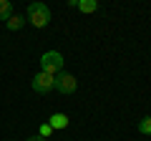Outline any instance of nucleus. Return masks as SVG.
<instances>
[{
	"instance_id": "obj_1",
	"label": "nucleus",
	"mask_w": 151,
	"mask_h": 141,
	"mask_svg": "<svg viewBox=\"0 0 151 141\" xmlns=\"http://www.w3.org/2000/svg\"><path fill=\"white\" fill-rule=\"evenodd\" d=\"M63 55L58 53V50H45L43 55H40V70L43 73H50V76H58V73H63Z\"/></svg>"
},
{
	"instance_id": "obj_2",
	"label": "nucleus",
	"mask_w": 151,
	"mask_h": 141,
	"mask_svg": "<svg viewBox=\"0 0 151 141\" xmlns=\"http://www.w3.org/2000/svg\"><path fill=\"white\" fill-rule=\"evenodd\" d=\"M28 20L35 28H45L50 23V10L45 8V3H30L28 5Z\"/></svg>"
},
{
	"instance_id": "obj_3",
	"label": "nucleus",
	"mask_w": 151,
	"mask_h": 141,
	"mask_svg": "<svg viewBox=\"0 0 151 141\" xmlns=\"http://www.w3.org/2000/svg\"><path fill=\"white\" fill-rule=\"evenodd\" d=\"M30 86H33V91L35 93H40V96H45V93H50L55 88V76H50V73H35L33 76V81H30Z\"/></svg>"
},
{
	"instance_id": "obj_4",
	"label": "nucleus",
	"mask_w": 151,
	"mask_h": 141,
	"mask_svg": "<svg viewBox=\"0 0 151 141\" xmlns=\"http://www.w3.org/2000/svg\"><path fill=\"white\" fill-rule=\"evenodd\" d=\"M76 88H78V81H76V76L73 73H58V76H55V91H60L65 96V93H73Z\"/></svg>"
},
{
	"instance_id": "obj_5",
	"label": "nucleus",
	"mask_w": 151,
	"mask_h": 141,
	"mask_svg": "<svg viewBox=\"0 0 151 141\" xmlns=\"http://www.w3.org/2000/svg\"><path fill=\"white\" fill-rule=\"evenodd\" d=\"M68 126V116L65 114H53L50 116V129H65Z\"/></svg>"
},
{
	"instance_id": "obj_6",
	"label": "nucleus",
	"mask_w": 151,
	"mask_h": 141,
	"mask_svg": "<svg viewBox=\"0 0 151 141\" xmlns=\"http://www.w3.org/2000/svg\"><path fill=\"white\" fill-rule=\"evenodd\" d=\"M76 8L83 10V13H96V10H98V3H96V0H78Z\"/></svg>"
},
{
	"instance_id": "obj_7",
	"label": "nucleus",
	"mask_w": 151,
	"mask_h": 141,
	"mask_svg": "<svg viewBox=\"0 0 151 141\" xmlns=\"http://www.w3.org/2000/svg\"><path fill=\"white\" fill-rule=\"evenodd\" d=\"M23 23H25V18H20V15H10V18L5 20V28H8V30H20Z\"/></svg>"
},
{
	"instance_id": "obj_8",
	"label": "nucleus",
	"mask_w": 151,
	"mask_h": 141,
	"mask_svg": "<svg viewBox=\"0 0 151 141\" xmlns=\"http://www.w3.org/2000/svg\"><path fill=\"white\" fill-rule=\"evenodd\" d=\"M13 15V5L10 0H0V20H8Z\"/></svg>"
},
{
	"instance_id": "obj_9",
	"label": "nucleus",
	"mask_w": 151,
	"mask_h": 141,
	"mask_svg": "<svg viewBox=\"0 0 151 141\" xmlns=\"http://www.w3.org/2000/svg\"><path fill=\"white\" fill-rule=\"evenodd\" d=\"M139 131H141V134H146V136H151V116H146V119L139 121Z\"/></svg>"
},
{
	"instance_id": "obj_10",
	"label": "nucleus",
	"mask_w": 151,
	"mask_h": 141,
	"mask_svg": "<svg viewBox=\"0 0 151 141\" xmlns=\"http://www.w3.org/2000/svg\"><path fill=\"white\" fill-rule=\"evenodd\" d=\"M50 134H53V129H50V124H43V126H40V131H38V136H43V139H48Z\"/></svg>"
},
{
	"instance_id": "obj_11",
	"label": "nucleus",
	"mask_w": 151,
	"mask_h": 141,
	"mask_svg": "<svg viewBox=\"0 0 151 141\" xmlns=\"http://www.w3.org/2000/svg\"><path fill=\"white\" fill-rule=\"evenodd\" d=\"M25 141H48V139H43V136H38V134H35V136H30V139H25Z\"/></svg>"
}]
</instances>
